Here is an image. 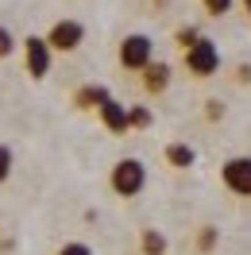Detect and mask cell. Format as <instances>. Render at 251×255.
Segmentation results:
<instances>
[{
	"instance_id": "9",
	"label": "cell",
	"mask_w": 251,
	"mask_h": 255,
	"mask_svg": "<svg viewBox=\"0 0 251 255\" xmlns=\"http://www.w3.org/2000/svg\"><path fill=\"white\" fill-rule=\"evenodd\" d=\"M105 101H112V93L105 85H81L78 93H74V105H78V109H101Z\"/></svg>"
},
{
	"instance_id": "4",
	"label": "cell",
	"mask_w": 251,
	"mask_h": 255,
	"mask_svg": "<svg viewBox=\"0 0 251 255\" xmlns=\"http://www.w3.org/2000/svg\"><path fill=\"white\" fill-rule=\"evenodd\" d=\"M50 43L43 39V35H27L23 39V62H27V74H31L35 81H43L50 74Z\"/></svg>"
},
{
	"instance_id": "20",
	"label": "cell",
	"mask_w": 251,
	"mask_h": 255,
	"mask_svg": "<svg viewBox=\"0 0 251 255\" xmlns=\"http://www.w3.org/2000/svg\"><path fill=\"white\" fill-rule=\"evenodd\" d=\"M240 4H244V8H248V16H251V0H240Z\"/></svg>"
},
{
	"instance_id": "3",
	"label": "cell",
	"mask_w": 251,
	"mask_h": 255,
	"mask_svg": "<svg viewBox=\"0 0 251 255\" xmlns=\"http://www.w3.org/2000/svg\"><path fill=\"white\" fill-rule=\"evenodd\" d=\"M186 70L193 74V78H213V74L220 70V50H217V43L201 35V39L186 50Z\"/></svg>"
},
{
	"instance_id": "8",
	"label": "cell",
	"mask_w": 251,
	"mask_h": 255,
	"mask_svg": "<svg viewBox=\"0 0 251 255\" xmlns=\"http://www.w3.org/2000/svg\"><path fill=\"white\" fill-rule=\"evenodd\" d=\"M170 74H174V70H170L166 62H151L147 70H143V89H147L151 97L166 93V85H170Z\"/></svg>"
},
{
	"instance_id": "17",
	"label": "cell",
	"mask_w": 251,
	"mask_h": 255,
	"mask_svg": "<svg viewBox=\"0 0 251 255\" xmlns=\"http://www.w3.org/2000/svg\"><path fill=\"white\" fill-rule=\"evenodd\" d=\"M12 50H16V39L8 27H0V58H12Z\"/></svg>"
},
{
	"instance_id": "19",
	"label": "cell",
	"mask_w": 251,
	"mask_h": 255,
	"mask_svg": "<svg viewBox=\"0 0 251 255\" xmlns=\"http://www.w3.org/2000/svg\"><path fill=\"white\" fill-rule=\"evenodd\" d=\"M205 116H209V120H220V116H224V105H220V101H205Z\"/></svg>"
},
{
	"instance_id": "2",
	"label": "cell",
	"mask_w": 251,
	"mask_h": 255,
	"mask_svg": "<svg viewBox=\"0 0 251 255\" xmlns=\"http://www.w3.org/2000/svg\"><path fill=\"white\" fill-rule=\"evenodd\" d=\"M151 62H155V43H151V35H127L124 43H120V66H124V70L143 74Z\"/></svg>"
},
{
	"instance_id": "16",
	"label": "cell",
	"mask_w": 251,
	"mask_h": 255,
	"mask_svg": "<svg viewBox=\"0 0 251 255\" xmlns=\"http://www.w3.org/2000/svg\"><path fill=\"white\" fill-rule=\"evenodd\" d=\"M58 255H93V248H89V244H81V240H70V244L58 248Z\"/></svg>"
},
{
	"instance_id": "15",
	"label": "cell",
	"mask_w": 251,
	"mask_h": 255,
	"mask_svg": "<svg viewBox=\"0 0 251 255\" xmlns=\"http://www.w3.org/2000/svg\"><path fill=\"white\" fill-rule=\"evenodd\" d=\"M12 178V147L0 143V182H8Z\"/></svg>"
},
{
	"instance_id": "12",
	"label": "cell",
	"mask_w": 251,
	"mask_h": 255,
	"mask_svg": "<svg viewBox=\"0 0 251 255\" xmlns=\"http://www.w3.org/2000/svg\"><path fill=\"white\" fill-rule=\"evenodd\" d=\"M127 124L131 128H151L155 124V112L147 109V105H127Z\"/></svg>"
},
{
	"instance_id": "11",
	"label": "cell",
	"mask_w": 251,
	"mask_h": 255,
	"mask_svg": "<svg viewBox=\"0 0 251 255\" xmlns=\"http://www.w3.org/2000/svg\"><path fill=\"white\" fill-rule=\"evenodd\" d=\"M139 252H143V255H166V236H162L158 228H143Z\"/></svg>"
},
{
	"instance_id": "14",
	"label": "cell",
	"mask_w": 251,
	"mask_h": 255,
	"mask_svg": "<svg viewBox=\"0 0 251 255\" xmlns=\"http://www.w3.org/2000/svg\"><path fill=\"white\" fill-rule=\"evenodd\" d=\"M201 4H205V12H209V16H228L236 0H201Z\"/></svg>"
},
{
	"instance_id": "7",
	"label": "cell",
	"mask_w": 251,
	"mask_h": 255,
	"mask_svg": "<svg viewBox=\"0 0 251 255\" xmlns=\"http://www.w3.org/2000/svg\"><path fill=\"white\" fill-rule=\"evenodd\" d=\"M97 116H101V124L109 128L112 135H124L127 128V105H120V101H116V97H112V101H105V105H101V109H97Z\"/></svg>"
},
{
	"instance_id": "1",
	"label": "cell",
	"mask_w": 251,
	"mask_h": 255,
	"mask_svg": "<svg viewBox=\"0 0 251 255\" xmlns=\"http://www.w3.org/2000/svg\"><path fill=\"white\" fill-rule=\"evenodd\" d=\"M109 186L120 193V197H139L143 186H147V166H143L139 159H120L109 174Z\"/></svg>"
},
{
	"instance_id": "5",
	"label": "cell",
	"mask_w": 251,
	"mask_h": 255,
	"mask_svg": "<svg viewBox=\"0 0 251 255\" xmlns=\"http://www.w3.org/2000/svg\"><path fill=\"white\" fill-rule=\"evenodd\" d=\"M220 182L240 197H251V155H236L220 166Z\"/></svg>"
},
{
	"instance_id": "13",
	"label": "cell",
	"mask_w": 251,
	"mask_h": 255,
	"mask_svg": "<svg viewBox=\"0 0 251 255\" xmlns=\"http://www.w3.org/2000/svg\"><path fill=\"white\" fill-rule=\"evenodd\" d=\"M213 248H217V228L205 224L201 232H197V252H213Z\"/></svg>"
},
{
	"instance_id": "18",
	"label": "cell",
	"mask_w": 251,
	"mask_h": 255,
	"mask_svg": "<svg viewBox=\"0 0 251 255\" xmlns=\"http://www.w3.org/2000/svg\"><path fill=\"white\" fill-rule=\"evenodd\" d=\"M197 39H201V35H197V27H182V31H178V43H182V47H193V43H197Z\"/></svg>"
},
{
	"instance_id": "6",
	"label": "cell",
	"mask_w": 251,
	"mask_h": 255,
	"mask_svg": "<svg viewBox=\"0 0 251 255\" xmlns=\"http://www.w3.org/2000/svg\"><path fill=\"white\" fill-rule=\"evenodd\" d=\"M81 39H85V27H81L78 19H58V23H54V27L47 31L50 50H62V54L78 50V47H81Z\"/></svg>"
},
{
	"instance_id": "10",
	"label": "cell",
	"mask_w": 251,
	"mask_h": 255,
	"mask_svg": "<svg viewBox=\"0 0 251 255\" xmlns=\"http://www.w3.org/2000/svg\"><path fill=\"white\" fill-rule=\"evenodd\" d=\"M162 155H166V162H170V166H178V170H189V166L197 162V151H193L189 143H166V151H162Z\"/></svg>"
}]
</instances>
